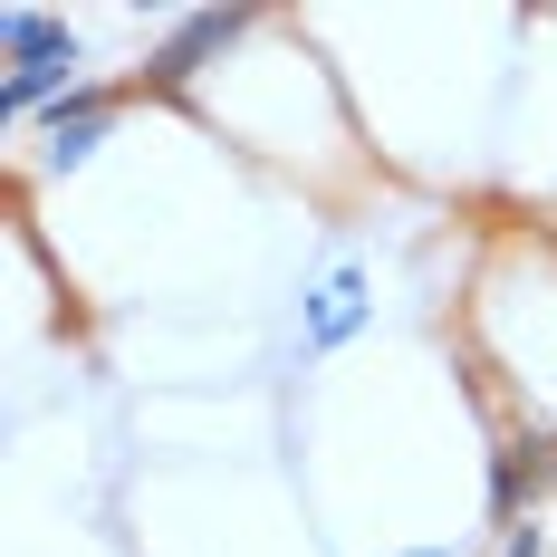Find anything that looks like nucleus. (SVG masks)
Listing matches in <instances>:
<instances>
[{
	"label": "nucleus",
	"mask_w": 557,
	"mask_h": 557,
	"mask_svg": "<svg viewBox=\"0 0 557 557\" xmlns=\"http://www.w3.org/2000/svg\"><path fill=\"white\" fill-rule=\"evenodd\" d=\"M356 327H366V270L346 260V270H327L308 288V346H346Z\"/></svg>",
	"instance_id": "4"
},
{
	"label": "nucleus",
	"mask_w": 557,
	"mask_h": 557,
	"mask_svg": "<svg viewBox=\"0 0 557 557\" xmlns=\"http://www.w3.org/2000/svg\"><path fill=\"white\" fill-rule=\"evenodd\" d=\"M240 29H250V10H183L173 39L135 67V97L145 87H193L202 67H222V49H240Z\"/></svg>",
	"instance_id": "1"
},
{
	"label": "nucleus",
	"mask_w": 557,
	"mask_h": 557,
	"mask_svg": "<svg viewBox=\"0 0 557 557\" xmlns=\"http://www.w3.org/2000/svg\"><path fill=\"white\" fill-rule=\"evenodd\" d=\"M77 67H87V49H77V39H67V49H49V58H20V67L0 77V125H20V115H39V107H67V97L87 87Z\"/></svg>",
	"instance_id": "3"
},
{
	"label": "nucleus",
	"mask_w": 557,
	"mask_h": 557,
	"mask_svg": "<svg viewBox=\"0 0 557 557\" xmlns=\"http://www.w3.org/2000/svg\"><path fill=\"white\" fill-rule=\"evenodd\" d=\"M67 39H77V29H67V20H49V10H20V0L0 10V58H10V67H20V58L67 49Z\"/></svg>",
	"instance_id": "5"
},
{
	"label": "nucleus",
	"mask_w": 557,
	"mask_h": 557,
	"mask_svg": "<svg viewBox=\"0 0 557 557\" xmlns=\"http://www.w3.org/2000/svg\"><path fill=\"white\" fill-rule=\"evenodd\" d=\"M539 548H548L539 529H509V539H500V557H539Z\"/></svg>",
	"instance_id": "6"
},
{
	"label": "nucleus",
	"mask_w": 557,
	"mask_h": 557,
	"mask_svg": "<svg viewBox=\"0 0 557 557\" xmlns=\"http://www.w3.org/2000/svg\"><path fill=\"white\" fill-rule=\"evenodd\" d=\"M115 87H77L67 107H49V135H39V173H77L97 145H107V125H115Z\"/></svg>",
	"instance_id": "2"
},
{
	"label": "nucleus",
	"mask_w": 557,
	"mask_h": 557,
	"mask_svg": "<svg viewBox=\"0 0 557 557\" xmlns=\"http://www.w3.org/2000/svg\"><path fill=\"white\" fill-rule=\"evenodd\" d=\"M413 557H451V548H413Z\"/></svg>",
	"instance_id": "7"
}]
</instances>
